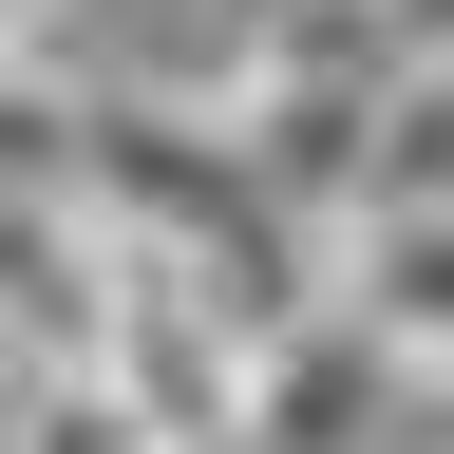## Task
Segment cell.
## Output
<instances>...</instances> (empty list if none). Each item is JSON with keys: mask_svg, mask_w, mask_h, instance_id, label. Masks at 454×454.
Returning a JSON list of instances; mask_svg holds the SVG:
<instances>
[{"mask_svg": "<svg viewBox=\"0 0 454 454\" xmlns=\"http://www.w3.org/2000/svg\"><path fill=\"white\" fill-rule=\"evenodd\" d=\"M322 303L435 397V379H454V208H340V227H322Z\"/></svg>", "mask_w": 454, "mask_h": 454, "instance_id": "6da1fadb", "label": "cell"}, {"mask_svg": "<svg viewBox=\"0 0 454 454\" xmlns=\"http://www.w3.org/2000/svg\"><path fill=\"white\" fill-rule=\"evenodd\" d=\"M340 208H454V57H397L360 114V190Z\"/></svg>", "mask_w": 454, "mask_h": 454, "instance_id": "7a4b0ae2", "label": "cell"}, {"mask_svg": "<svg viewBox=\"0 0 454 454\" xmlns=\"http://www.w3.org/2000/svg\"><path fill=\"white\" fill-rule=\"evenodd\" d=\"M76 76H57V38H0V208H76Z\"/></svg>", "mask_w": 454, "mask_h": 454, "instance_id": "3957f363", "label": "cell"}, {"mask_svg": "<svg viewBox=\"0 0 454 454\" xmlns=\"http://www.w3.org/2000/svg\"><path fill=\"white\" fill-rule=\"evenodd\" d=\"M379 38L397 57H454V0H379Z\"/></svg>", "mask_w": 454, "mask_h": 454, "instance_id": "277c9868", "label": "cell"}, {"mask_svg": "<svg viewBox=\"0 0 454 454\" xmlns=\"http://www.w3.org/2000/svg\"><path fill=\"white\" fill-rule=\"evenodd\" d=\"M0 38H57V0H0Z\"/></svg>", "mask_w": 454, "mask_h": 454, "instance_id": "5b68a950", "label": "cell"}]
</instances>
